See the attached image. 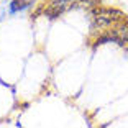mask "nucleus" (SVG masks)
I'll use <instances>...</instances> for the list:
<instances>
[{
  "label": "nucleus",
  "mask_w": 128,
  "mask_h": 128,
  "mask_svg": "<svg viewBox=\"0 0 128 128\" xmlns=\"http://www.w3.org/2000/svg\"><path fill=\"white\" fill-rule=\"evenodd\" d=\"M36 7V0H8V16H16L22 13H30Z\"/></svg>",
  "instance_id": "nucleus-1"
},
{
  "label": "nucleus",
  "mask_w": 128,
  "mask_h": 128,
  "mask_svg": "<svg viewBox=\"0 0 128 128\" xmlns=\"http://www.w3.org/2000/svg\"><path fill=\"white\" fill-rule=\"evenodd\" d=\"M110 33L118 40V46L125 48V46L128 44V16H125L123 20L115 23V25L110 28Z\"/></svg>",
  "instance_id": "nucleus-2"
}]
</instances>
